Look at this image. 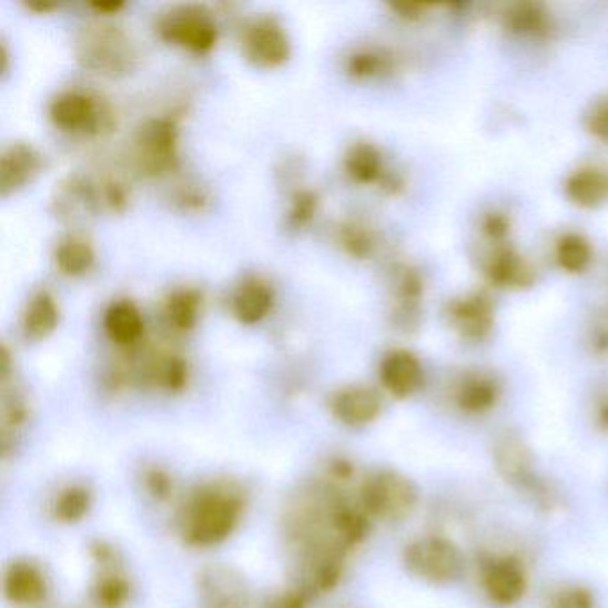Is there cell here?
Here are the masks:
<instances>
[{
	"instance_id": "27",
	"label": "cell",
	"mask_w": 608,
	"mask_h": 608,
	"mask_svg": "<svg viewBox=\"0 0 608 608\" xmlns=\"http://www.w3.org/2000/svg\"><path fill=\"white\" fill-rule=\"evenodd\" d=\"M592 260L589 241L580 234H566L557 243V261L560 268L568 273H581Z\"/></svg>"
},
{
	"instance_id": "5",
	"label": "cell",
	"mask_w": 608,
	"mask_h": 608,
	"mask_svg": "<svg viewBox=\"0 0 608 608\" xmlns=\"http://www.w3.org/2000/svg\"><path fill=\"white\" fill-rule=\"evenodd\" d=\"M418 504V489L409 478L395 472H381L363 487V505L375 518L398 521Z\"/></svg>"
},
{
	"instance_id": "15",
	"label": "cell",
	"mask_w": 608,
	"mask_h": 608,
	"mask_svg": "<svg viewBox=\"0 0 608 608\" xmlns=\"http://www.w3.org/2000/svg\"><path fill=\"white\" fill-rule=\"evenodd\" d=\"M381 396L369 387H348L337 393L332 399V411L337 419L349 427H363L368 425L381 414Z\"/></svg>"
},
{
	"instance_id": "33",
	"label": "cell",
	"mask_w": 608,
	"mask_h": 608,
	"mask_svg": "<svg viewBox=\"0 0 608 608\" xmlns=\"http://www.w3.org/2000/svg\"><path fill=\"white\" fill-rule=\"evenodd\" d=\"M396 293L398 300L405 307H414L423 293V282L418 272L414 270H404L399 275L398 284H396Z\"/></svg>"
},
{
	"instance_id": "3",
	"label": "cell",
	"mask_w": 608,
	"mask_h": 608,
	"mask_svg": "<svg viewBox=\"0 0 608 608\" xmlns=\"http://www.w3.org/2000/svg\"><path fill=\"white\" fill-rule=\"evenodd\" d=\"M237 499L225 490H202L186 514V536L196 545H213L225 539L236 525Z\"/></svg>"
},
{
	"instance_id": "38",
	"label": "cell",
	"mask_w": 608,
	"mask_h": 608,
	"mask_svg": "<svg viewBox=\"0 0 608 608\" xmlns=\"http://www.w3.org/2000/svg\"><path fill=\"white\" fill-rule=\"evenodd\" d=\"M104 202L110 205L111 210L122 211L128 205V193L123 190L122 184H119V182H105Z\"/></svg>"
},
{
	"instance_id": "21",
	"label": "cell",
	"mask_w": 608,
	"mask_h": 608,
	"mask_svg": "<svg viewBox=\"0 0 608 608\" xmlns=\"http://www.w3.org/2000/svg\"><path fill=\"white\" fill-rule=\"evenodd\" d=\"M45 592V584L31 564H14L6 577V595L20 605L37 604Z\"/></svg>"
},
{
	"instance_id": "30",
	"label": "cell",
	"mask_w": 608,
	"mask_h": 608,
	"mask_svg": "<svg viewBox=\"0 0 608 608\" xmlns=\"http://www.w3.org/2000/svg\"><path fill=\"white\" fill-rule=\"evenodd\" d=\"M318 207V196L313 191H298L293 205H291L290 214H287V223L291 227H304L305 223H310Z\"/></svg>"
},
{
	"instance_id": "29",
	"label": "cell",
	"mask_w": 608,
	"mask_h": 608,
	"mask_svg": "<svg viewBox=\"0 0 608 608\" xmlns=\"http://www.w3.org/2000/svg\"><path fill=\"white\" fill-rule=\"evenodd\" d=\"M341 245L345 246L349 255L357 260H366L375 249V240L372 232L359 223H345L340 229Z\"/></svg>"
},
{
	"instance_id": "43",
	"label": "cell",
	"mask_w": 608,
	"mask_h": 608,
	"mask_svg": "<svg viewBox=\"0 0 608 608\" xmlns=\"http://www.w3.org/2000/svg\"><path fill=\"white\" fill-rule=\"evenodd\" d=\"M281 608H302L300 607V601L296 598H287L284 604L281 605Z\"/></svg>"
},
{
	"instance_id": "22",
	"label": "cell",
	"mask_w": 608,
	"mask_h": 608,
	"mask_svg": "<svg viewBox=\"0 0 608 608\" xmlns=\"http://www.w3.org/2000/svg\"><path fill=\"white\" fill-rule=\"evenodd\" d=\"M505 26L519 37L545 38L551 32V22L545 8L531 2L513 6L505 14Z\"/></svg>"
},
{
	"instance_id": "4",
	"label": "cell",
	"mask_w": 608,
	"mask_h": 608,
	"mask_svg": "<svg viewBox=\"0 0 608 608\" xmlns=\"http://www.w3.org/2000/svg\"><path fill=\"white\" fill-rule=\"evenodd\" d=\"M161 38L196 54L210 52L219 40V28L210 11L200 6H179L158 23Z\"/></svg>"
},
{
	"instance_id": "10",
	"label": "cell",
	"mask_w": 608,
	"mask_h": 608,
	"mask_svg": "<svg viewBox=\"0 0 608 608\" xmlns=\"http://www.w3.org/2000/svg\"><path fill=\"white\" fill-rule=\"evenodd\" d=\"M50 120L55 128L63 131H84L91 134H99L102 129L108 128L110 114L90 95L69 91L55 97L50 104Z\"/></svg>"
},
{
	"instance_id": "40",
	"label": "cell",
	"mask_w": 608,
	"mask_h": 608,
	"mask_svg": "<svg viewBox=\"0 0 608 608\" xmlns=\"http://www.w3.org/2000/svg\"><path fill=\"white\" fill-rule=\"evenodd\" d=\"M596 423L601 430L608 432V398L601 399L596 409Z\"/></svg>"
},
{
	"instance_id": "8",
	"label": "cell",
	"mask_w": 608,
	"mask_h": 608,
	"mask_svg": "<svg viewBox=\"0 0 608 608\" xmlns=\"http://www.w3.org/2000/svg\"><path fill=\"white\" fill-rule=\"evenodd\" d=\"M482 587L498 607H513L527 592L528 578L521 560L514 555H493L480 566Z\"/></svg>"
},
{
	"instance_id": "7",
	"label": "cell",
	"mask_w": 608,
	"mask_h": 608,
	"mask_svg": "<svg viewBox=\"0 0 608 608\" xmlns=\"http://www.w3.org/2000/svg\"><path fill=\"white\" fill-rule=\"evenodd\" d=\"M136 161L149 175H163L178 163V128L172 120H150L136 136Z\"/></svg>"
},
{
	"instance_id": "14",
	"label": "cell",
	"mask_w": 608,
	"mask_h": 608,
	"mask_svg": "<svg viewBox=\"0 0 608 608\" xmlns=\"http://www.w3.org/2000/svg\"><path fill=\"white\" fill-rule=\"evenodd\" d=\"M486 275L490 284L498 287H530L536 272L527 261L510 246H498L487 261Z\"/></svg>"
},
{
	"instance_id": "39",
	"label": "cell",
	"mask_w": 608,
	"mask_h": 608,
	"mask_svg": "<svg viewBox=\"0 0 608 608\" xmlns=\"http://www.w3.org/2000/svg\"><path fill=\"white\" fill-rule=\"evenodd\" d=\"M391 8H393L402 19L418 20L422 19L427 6L416 4V2H398V4H393Z\"/></svg>"
},
{
	"instance_id": "18",
	"label": "cell",
	"mask_w": 608,
	"mask_h": 608,
	"mask_svg": "<svg viewBox=\"0 0 608 608\" xmlns=\"http://www.w3.org/2000/svg\"><path fill=\"white\" fill-rule=\"evenodd\" d=\"M272 305V290L255 278L243 282L232 296V314L243 325H254L266 318Z\"/></svg>"
},
{
	"instance_id": "2",
	"label": "cell",
	"mask_w": 608,
	"mask_h": 608,
	"mask_svg": "<svg viewBox=\"0 0 608 608\" xmlns=\"http://www.w3.org/2000/svg\"><path fill=\"white\" fill-rule=\"evenodd\" d=\"M404 563L411 575L434 586L454 584L464 572L463 551L445 537L428 536L414 540L405 548Z\"/></svg>"
},
{
	"instance_id": "41",
	"label": "cell",
	"mask_w": 608,
	"mask_h": 608,
	"mask_svg": "<svg viewBox=\"0 0 608 608\" xmlns=\"http://www.w3.org/2000/svg\"><path fill=\"white\" fill-rule=\"evenodd\" d=\"M93 10L100 11V13H116L122 10L123 2L120 0H110V2H91Z\"/></svg>"
},
{
	"instance_id": "34",
	"label": "cell",
	"mask_w": 608,
	"mask_h": 608,
	"mask_svg": "<svg viewBox=\"0 0 608 608\" xmlns=\"http://www.w3.org/2000/svg\"><path fill=\"white\" fill-rule=\"evenodd\" d=\"M160 369L161 382H163L164 386L169 387V389L178 391L184 386L188 372L186 364H184V361H182L181 357H170V359H166L161 364Z\"/></svg>"
},
{
	"instance_id": "16",
	"label": "cell",
	"mask_w": 608,
	"mask_h": 608,
	"mask_svg": "<svg viewBox=\"0 0 608 608\" xmlns=\"http://www.w3.org/2000/svg\"><path fill=\"white\" fill-rule=\"evenodd\" d=\"M499 384L486 373H469L455 391V404L466 414H486L495 409Z\"/></svg>"
},
{
	"instance_id": "9",
	"label": "cell",
	"mask_w": 608,
	"mask_h": 608,
	"mask_svg": "<svg viewBox=\"0 0 608 608\" xmlns=\"http://www.w3.org/2000/svg\"><path fill=\"white\" fill-rule=\"evenodd\" d=\"M243 52L257 67L275 69L290 58V40L277 20L261 17L246 26L243 32Z\"/></svg>"
},
{
	"instance_id": "37",
	"label": "cell",
	"mask_w": 608,
	"mask_h": 608,
	"mask_svg": "<svg viewBox=\"0 0 608 608\" xmlns=\"http://www.w3.org/2000/svg\"><path fill=\"white\" fill-rule=\"evenodd\" d=\"M123 598H125V586H123L122 581L116 580V578H114V580L104 581V584L100 586L99 601L104 605V607H119V605L122 604Z\"/></svg>"
},
{
	"instance_id": "28",
	"label": "cell",
	"mask_w": 608,
	"mask_h": 608,
	"mask_svg": "<svg viewBox=\"0 0 608 608\" xmlns=\"http://www.w3.org/2000/svg\"><path fill=\"white\" fill-rule=\"evenodd\" d=\"M391 70V58L381 50H361L348 61V73L357 79L377 78Z\"/></svg>"
},
{
	"instance_id": "12",
	"label": "cell",
	"mask_w": 608,
	"mask_h": 608,
	"mask_svg": "<svg viewBox=\"0 0 608 608\" xmlns=\"http://www.w3.org/2000/svg\"><path fill=\"white\" fill-rule=\"evenodd\" d=\"M381 381L391 395L409 398L422 387V363L407 349H393L382 359Z\"/></svg>"
},
{
	"instance_id": "42",
	"label": "cell",
	"mask_w": 608,
	"mask_h": 608,
	"mask_svg": "<svg viewBox=\"0 0 608 608\" xmlns=\"http://www.w3.org/2000/svg\"><path fill=\"white\" fill-rule=\"evenodd\" d=\"M28 6L38 13H47V11H52L55 8L54 2H47V0H31Z\"/></svg>"
},
{
	"instance_id": "36",
	"label": "cell",
	"mask_w": 608,
	"mask_h": 608,
	"mask_svg": "<svg viewBox=\"0 0 608 608\" xmlns=\"http://www.w3.org/2000/svg\"><path fill=\"white\" fill-rule=\"evenodd\" d=\"M482 231L490 241H504L510 231L509 219L504 213H489L482 222Z\"/></svg>"
},
{
	"instance_id": "17",
	"label": "cell",
	"mask_w": 608,
	"mask_h": 608,
	"mask_svg": "<svg viewBox=\"0 0 608 608\" xmlns=\"http://www.w3.org/2000/svg\"><path fill=\"white\" fill-rule=\"evenodd\" d=\"M145 322L131 300H119L104 314V331L120 346H131L143 336Z\"/></svg>"
},
{
	"instance_id": "31",
	"label": "cell",
	"mask_w": 608,
	"mask_h": 608,
	"mask_svg": "<svg viewBox=\"0 0 608 608\" xmlns=\"http://www.w3.org/2000/svg\"><path fill=\"white\" fill-rule=\"evenodd\" d=\"M551 608H596L595 596L586 587H564L551 599Z\"/></svg>"
},
{
	"instance_id": "32",
	"label": "cell",
	"mask_w": 608,
	"mask_h": 608,
	"mask_svg": "<svg viewBox=\"0 0 608 608\" xmlns=\"http://www.w3.org/2000/svg\"><path fill=\"white\" fill-rule=\"evenodd\" d=\"M88 510V495L87 490L70 489L61 496L58 501V516L64 521H73V519L81 518L82 514Z\"/></svg>"
},
{
	"instance_id": "24",
	"label": "cell",
	"mask_w": 608,
	"mask_h": 608,
	"mask_svg": "<svg viewBox=\"0 0 608 608\" xmlns=\"http://www.w3.org/2000/svg\"><path fill=\"white\" fill-rule=\"evenodd\" d=\"M204 592L207 608H240L243 587L227 571L214 569L205 577Z\"/></svg>"
},
{
	"instance_id": "13",
	"label": "cell",
	"mask_w": 608,
	"mask_h": 608,
	"mask_svg": "<svg viewBox=\"0 0 608 608\" xmlns=\"http://www.w3.org/2000/svg\"><path fill=\"white\" fill-rule=\"evenodd\" d=\"M41 170V155L28 143H14L0 158V190L8 196L26 186Z\"/></svg>"
},
{
	"instance_id": "11",
	"label": "cell",
	"mask_w": 608,
	"mask_h": 608,
	"mask_svg": "<svg viewBox=\"0 0 608 608\" xmlns=\"http://www.w3.org/2000/svg\"><path fill=\"white\" fill-rule=\"evenodd\" d=\"M448 314L454 327L468 340L486 337L495 322L493 302L486 293H472L454 300L448 305Z\"/></svg>"
},
{
	"instance_id": "23",
	"label": "cell",
	"mask_w": 608,
	"mask_h": 608,
	"mask_svg": "<svg viewBox=\"0 0 608 608\" xmlns=\"http://www.w3.org/2000/svg\"><path fill=\"white\" fill-rule=\"evenodd\" d=\"M345 169L349 178L359 184H372L384 175L382 155L372 143H357L348 150Z\"/></svg>"
},
{
	"instance_id": "20",
	"label": "cell",
	"mask_w": 608,
	"mask_h": 608,
	"mask_svg": "<svg viewBox=\"0 0 608 608\" xmlns=\"http://www.w3.org/2000/svg\"><path fill=\"white\" fill-rule=\"evenodd\" d=\"M58 323H60V310L49 293L41 291L29 300L22 318L26 337L34 341L45 340L55 331Z\"/></svg>"
},
{
	"instance_id": "1",
	"label": "cell",
	"mask_w": 608,
	"mask_h": 608,
	"mask_svg": "<svg viewBox=\"0 0 608 608\" xmlns=\"http://www.w3.org/2000/svg\"><path fill=\"white\" fill-rule=\"evenodd\" d=\"M496 469L504 480L527 495L539 507L554 505V493L548 484L534 469V454L518 434H504L496 439L493 448Z\"/></svg>"
},
{
	"instance_id": "25",
	"label": "cell",
	"mask_w": 608,
	"mask_h": 608,
	"mask_svg": "<svg viewBox=\"0 0 608 608\" xmlns=\"http://www.w3.org/2000/svg\"><path fill=\"white\" fill-rule=\"evenodd\" d=\"M93 261H95V252L91 249L90 243L79 240V237L63 241L55 250L58 268L70 277H78V275L87 273L93 266Z\"/></svg>"
},
{
	"instance_id": "6",
	"label": "cell",
	"mask_w": 608,
	"mask_h": 608,
	"mask_svg": "<svg viewBox=\"0 0 608 608\" xmlns=\"http://www.w3.org/2000/svg\"><path fill=\"white\" fill-rule=\"evenodd\" d=\"M81 60L84 61L88 69L97 70L99 73H110L119 75L131 69L132 54L131 41L120 29L113 26H93L84 29L81 41Z\"/></svg>"
},
{
	"instance_id": "19",
	"label": "cell",
	"mask_w": 608,
	"mask_h": 608,
	"mask_svg": "<svg viewBox=\"0 0 608 608\" xmlns=\"http://www.w3.org/2000/svg\"><path fill=\"white\" fill-rule=\"evenodd\" d=\"M566 195L580 207H598L608 200V173L586 169L572 173L566 181Z\"/></svg>"
},
{
	"instance_id": "35",
	"label": "cell",
	"mask_w": 608,
	"mask_h": 608,
	"mask_svg": "<svg viewBox=\"0 0 608 608\" xmlns=\"http://www.w3.org/2000/svg\"><path fill=\"white\" fill-rule=\"evenodd\" d=\"M587 128L592 132V136L608 143V99L592 108L587 116Z\"/></svg>"
},
{
	"instance_id": "26",
	"label": "cell",
	"mask_w": 608,
	"mask_h": 608,
	"mask_svg": "<svg viewBox=\"0 0 608 608\" xmlns=\"http://www.w3.org/2000/svg\"><path fill=\"white\" fill-rule=\"evenodd\" d=\"M202 296L195 290H179L166 300V316L178 331H191L199 322Z\"/></svg>"
}]
</instances>
